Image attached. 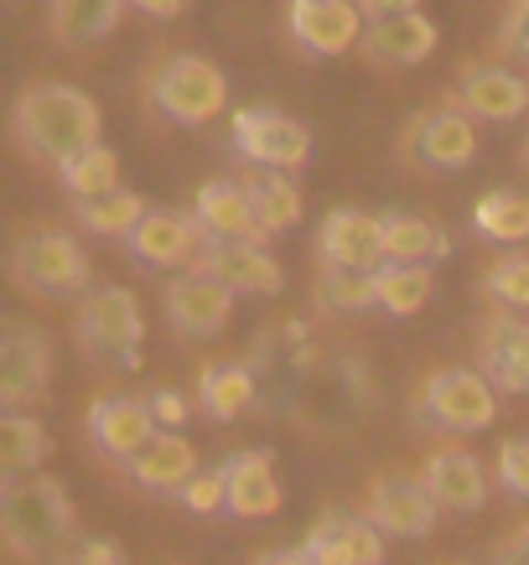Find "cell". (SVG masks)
<instances>
[{
  "instance_id": "cell-22",
  "label": "cell",
  "mask_w": 529,
  "mask_h": 565,
  "mask_svg": "<svg viewBox=\"0 0 529 565\" xmlns=\"http://www.w3.org/2000/svg\"><path fill=\"white\" fill-rule=\"evenodd\" d=\"M322 259L327 265H353V270H379L384 265V218L363 207H338L322 223Z\"/></svg>"
},
{
  "instance_id": "cell-24",
  "label": "cell",
  "mask_w": 529,
  "mask_h": 565,
  "mask_svg": "<svg viewBox=\"0 0 529 565\" xmlns=\"http://www.w3.org/2000/svg\"><path fill=\"white\" fill-rule=\"evenodd\" d=\"M223 472H229V514L234 519H271V514H281L286 493H281V478H275L271 451H234V457L223 462Z\"/></svg>"
},
{
  "instance_id": "cell-15",
  "label": "cell",
  "mask_w": 529,
  "mask_h": 565,
  "mask_svg": "<svg viewBox=\"0 0 529 565\" xmlns=\"http://www.w3.org/2000/svg\"><path fill=\"white\" fill-rule=\"evenodd\" d=\"M125 249L140 259V265H188L198 249H203V218L198 213H177V207H146V218L125 234Z\"/></svg>"
},
{
  "instance_id": "cell-25",
  "label": "cell",
  "mask_w": 529,
  "mask_h": 565,
  "mask_svg": "<svg viewBox=\"0 0 529 565\" xmlns=\"http://www.w3.org/2000/svg\"><path fill=\"white\" fill-rule=\"evenodd\" d=\"M457 104L473 120H519L529 109V84L509 68H467L457 88Z\"/></svg>"
},
{
  "instance_id": "cell-39",
  "label": "cell",
  "mask_w": 529,
  "mask_h": 565,
  "mask_svg": "<svg viewBox=\"0 0 529 565\" xmlns=\"http://www.w3.org/2000/svg\"><path fill=\"white\" fill-rule=\"evenodd\" d=\"M177 498L188 503L192 514H219V509H229V472H223V467H213V472H198V478H192Z\"/></svg>"
},
{
  "instance_id": "cell-29",
  "label": "cell",
  "mask_w": 529,
  "mask_h": 565,
  "mask_svg": "<svg viewBox=\"0 0 529 565\" xmlns=\"http://www.w3.org/2000/svg\"><path fill=\"white\" fill-rule=\"evenodd\" d=\"M379 218H384V255L400 265H436L452 249L442 223H431L426 213H379Z\"/></svg>"
},
{
  "instance_id": "cell-47",
  "label": "cell",
  "mask_w": 529,
  "mask_h": 565,
  "mask_svg": "<svg viewBox=\"0 0 529 565\" xmlns=\"http://www.w3.org/2000/svg\"><path fill=\"white\" fill-rule=\"evenodd\" d=\"M525 161H529V146H525Z\"/></svg>"
},
{
  "instance_id": "cell-30",
  "label": "cell",
  "mask_w": 529,
  "mask_h": 565,
  "mask_svg": "<svg viewBox=\"0 0 529 565\" xmlns=\"http://www.w3.org/2000/svg\"><path fill=\"white\" fill-rule=\"evenodd\" d=\"M73 218L84 223L88 234H104V239H125L140 218H146V203L136 192L125 188H109V192H94V198H73Z\"/></svg>"
},
{
  "instance_id": "cell-1",
  "label": "cell",
  "mask_w": 529,
  "mask_h": 565,
  "mask_svg": "<svg viewBox=\"0 0 529 565\" xmlns=\"http://www.w3.org/2000/svg\"><path fill=\"white\" fill-rule=\"evenodd\" d=\"M0 534L21 561H68L78 540L68 488L47 472H0Z\"/></svg>"
},
{
  "instance_id": "cell-40",
  "label": "cell",
  "mask_w": 529,
  "mask_h": 565,
  "mask_svg": "<svg viewBox=\"0 0 529 565\" xmlns=\"http://www.w3.org/2000/svg\"><path fill=\"white\" fill-rule=\"evenodd\" d=\"M63 565H125V550L115 540H104V534H78Z\"/></svg>"
},
{
  "instance_id": "cell-41",
  "label": "cell",
  "mask_w": 529,
  "mask_h": 565,
  "mask_svg": "<svg viewBox=\"0 0 529 565\" xmlns=\"http://www.w3.org/2000/svg\"><path fill=\"white\" fill-rule=\"evenodd\" d=\"M498 42H504L514 57H525L529 63V0H514V11H509V21H504Z\"/></svg>"
},
{
  "instance_id": "cell-4",
  "label": "cell",
  "mask_w": 529,
  "mask_h": 565,
  "mask_svg": "<svg viewBox=\"0 0 529 565\" xmlns=\"http://www.w3.org/2000/svg\"><path fill=\"white\" fill-rule=\"evenodd\" d=\"M374 411V374L359 359H317L311 363L301 399H296V420L317 430L353 426L359 415Z\"/></svg>"
},
{
  "instance_id": "cell-3",
  "label": "cell",
  "mask_w": 529,
  "mask_h": 565,
  "mask_svg": "<svg viewBox=\"0 0 529 565\" xmlns=\"http://www.w3.org/2000/svg\"><path fill=\"white\" fill-rule=\"evenodd\" d=\"M73 332L84 353L109 374H136L140 369V348H146V317L140 301L125 286H99V291L78 296L73 311Z\"/></svg>"
},
{
  "instance_id": "cell-8",
  "label": "cell",
  "mask_w": 529,
  "mask_h": 565,
  "mask_svg": "<svg viewBox=\"0 0 529 565\" xmlns=\"http://www.w3.org/2000/svg\"><path fill=\"white\" fill-rule=\"evenodd\" d=\"M223 99H229V78L208 57L177 52L151 73V104L171 125H208L223 109Z\"/></svg>"
},
{
  "instance_id": "cell-46",
  "label": "cell",
  "mask_w": 529,
  "mask_h": 565,
  "mask_svg": "<svg viewBox=\"0 0 529 565\" xmlns=\"http://www.w3.org/2000/svg\"><path fill=\"white\" fill-rule=\"evenodd\" d=\"M363 17H390V11H415L421 0H359Z\"/></svg>"
},
{
  "instance_id": "cell-44",
  "label": "cell",
  "mask_w": 529,
  "mask_h": 565,
  "mask_svg": "<svg viewBox=\"0 0 529 565\" xmlns=\"http://www.w3.org/2000/svg\"><path fill=\"white\" fill-rule=\"evenodd\" d=\"M494 565H529V524H525V530H519V534H514L509 545H498Z\"/></svg>"
},
{
  "instance_id": "cell-31",
  "label": "cell",
  "mask_w": 529,
  "mask_h": 565,
  "mask_svg": "<svg viewBox=\"0 0 529 565\" xmlns=\"http://www.w3.org/2000/svg\"><path fill=\"white\" fill-rule=\"evenodd\" d=\"M374 296L390 317H415L431 301V265H379L374 270Z\"/></svg>"
},
{
  "instance_id": "cell-12",
  "label": "cell",
  "mask_w": 529,
  "mask_h": 565,
  "mask_svg": "<svg viewBox=\"0 0 529 565\" xmlns=\"http://www.w3.org/2000/svg\"><path fill=\"white\" fill-rule=\"evenodd\" d=\"M446 509L436 503V493L426 488V478H410V472H379L369 482V519L394 540H421L436 530V519Z\"/></svg>"
},
{
  "instance_id": "cell-2",
  "label": "cell",
  "mask_w": 529,
  "mask_h": 565,
  "mask_svg": "<svg viewBox=\"0 0 529 565\" xmlns=\"http://www.w3.org/2000/svg\"><path fill=\"white\" fill-rule=\"evenodd\" d=\"M17 140L32 161L63 167L78 151L99 146V104L73 84H32L17 99Z\"/></svg>"
},
{
  "instance_id": "cell-26",
  "label": "cell",
  "mask_w": 529,
  "mask_h": 565,
  "mask_svg": "<svg viewBox=\"0 0 529 565\" xmlns=\"http://www.w3.org/2000/svg\"><path fill=\"white\" fill-rule=\"evenodd\" d=\"M192 213L203 218V234H213V239H265L255 218V198L240 182H208Z\"/></svg>"
},
{
  "instance_id": "cell-35",
  "label": "cell",
  "mask_w": 529,
  "mask_h": 565,
  "mask_svg": "<svg viewBox=\"0 0 529 565\" xmlns=\"http://www.w3.org/2000/svg\"><path fill=\"white\" fill-rule=\"evenodd\" d=\"M57 177H63V188H68L73 198H94V192L120 188V156L109 151V146H88V151H78L73 161H63Z\"/></svg>"
},
{
  "instance_id": "cell-7",
  "label": "cell",
  "mask_w": 529,
  "mask_h": 565,
  "mask_svg": "<svg viewBox=\"0 0 529 565\" xmlns=\"http://www.w3.org/2000/svg\"><path fill=\"white\" fill-rule=\"evenodd\" d=\"M311 363H317V348H311L307 327L301 322L271 327L255 343V353H250V369L260 379V411L296 415V399H301V384H307Z\"/></svg>"
},
{
  "instance_id": "cell-36",
  "label": "cell",
  "mask_w": 529,
  "mask_h": 565,
  "mask_svg": "<svg viewBox=\"0 0 529 565\" xmlns=\"http://www.w3.org/2000/svg\"><path fill=\"white\" fill-rule=\"evenodd\" d=\"M317 301H322L327 311H369V307H379L374 270H353V265H322Z\"/></svg>"
},
{
  "instance_id": "cell-6",
  "label": "cell",
  "mask_w": 529,
  "mask_h": 565,
  "mask_svg": "<svg viewBox=\"0 0 529 565\" xmlns=\"http://www.w3.org/2000/svg\"><path fill=\"white\" fill-rule=\"evenodd\" d=\"M415 415L436 430H488L498 415V384L483 369H436L415 394Z\"/></svg>"
},
{
  "instance_id": "cell-38",
  "label": "cell",
  "mask_w": 529,
  "mask_h": 565,
  "mask_svg": "<svg viewBox=\"0 0 529 565\" xmlns=\"http://www.w3.org/2000/svg\"><path fill=\"white\" fill-rule=\"evenodd\" d=\"M498 482L509 498H525L529 503V436H509L498 446Z\"/></svg>"
},
{
  "instance_id": "cell-16",
  "label": "cell",
  "mask_w": 529,
  "mask_h": 565,
  "mask_svg": "<svg viewBox=\"0 0 529 565\" xmlns=\"http://www.w3.org/2000/svg\"><path fill=\"white\" fill-rule=\"evenodd\" d=\"M410 151L421 156L436 172H457L478 156V130H473V115L462 104H436L426 115H415L410 125Z\"/></svg>"
},
{
  "instance_id": "cell-14",
  "label": "cell",
  "mask_w": 529,
  "mask_h": 565,
  "mask_svg": "<svg viewBox=\"0 0 529 565\" xmlns=\"http://www.w3.org/2000/svg\"><path fill=\"white\" fill-rule=\"evenodd\" d=\"M88 441H94V451H104L109 462H130L140 446L151 441L156 430H161V420L151 415V405H146V394H104V399H94L88 405Z\"/></svg>"
},
{
  "instance_id": "cell-13",
  "label": "cell",
  "mask_w": 529,
  "mask_h": 565,
  "mask_svg": "<svg viewBox=\"0 0 529 565\" xmlns=\"http://www.w3.org/2000/svg\"><path fill=\"white\" fill-rule=\"evenodd\" d=\"M234 317V291L223 286L213 270H182L171 275L167 286V322L182 332V338H219Z\"/></svg>"
},
{
  "instance_id": "cell-37",
  "label": "cell",
  "mask_w": 529,
  "mask_h": 565,
  "mask_svg": "<svg viewBox=\"0 0 529 565\" xmlns=\"http://www.w3.org/2000/svg\"><path fill=\"white\" fill-rule=\"evenodd\" d=\"M483 286H488L498 307L529 311V255H504L494 270L483 275Z\"/></svg>"
},
{
  "instance_id": "cell-17",
  "label": "cell",
  "mask_w": 529,
  "mask_h": 565,
  "mask_svg": "<svg viewBox=\"0 0 529 565\" xmlns=\"http://www.w3.org/2000/svg\"><path fill=\"white\" fill-rule=\"evenodd\" d=\"M478 369L498 394H529V322L519 311H494L478 332Z\"/></svg>"
},
{
  "instance_id": "cell-43",
  "label": "cell",
  "mask_w": 529,
  "mask_h": 565,
  "mask_svg": "<svg viewBox=\"0 0 529 565\" xmlns=\"http://www.w3.org/2000/svg\"><path fill=\"white\" fill-rule=\"evenodd\" d=\"M255 565H322V561L307 545H281V550H265Z\"/></svg>"
},
{
  "instance_id": "cell-9",
  "label": "cell",
  "mask_w": 529,
  "mask_h": 565,
  "mask_svg": "<svg viewBox=\"0 0 529 565\" xmlns=\"http://www.w3.org/2000/svg\"><path fill=\"white\" fill-rule=\"evenodd\" d=\"M52 379V343L47 332L27 317H11L0 332V405L6 411H27L47 394Z\"/></svg>"
},
{
  "instance_id": "cell-10",
  "label": "cell",
  "mask_w": 529,
  "mask_h": 565,
  "mask_svg": "<svg viewBox=\"0 0 529 565\" xmlns=\"http://www.w3.org/2000/svg\"><path fill=\"white\" fill-rule=\"evenodd\" d=\"M234 151L271 172H296L311 156V130L281 109H240L234 115Z\"/></svg>"
},
{
  "instance_id": "cell-20",
  "label": "cell",
  "mask_w": 529,
  "mask_h": 565,
  "mask_svg": "<svg viewBox=\"0 0 529 565\" xmlns=\"http://www.w3.org/2000/svg\"><path fill=\"white\" fill-rule=\"evenodd\" d=\"M421 478H426V488L436 493V503L446 514H478L488 503V472H483V462L473 451H457V446L431 451Z\"/></svg>"
},
{
  "instance_id": "cell-42",
  "label": "cell",
  "mask_w": 529,
  "mask_h": 565,
  "mask_svg": "<svg viewBox=\"0 0 529 565\" xmlns=\"http://www.w3.org/2000/svg\"><path fill=\"white\" fill-rule=\"evenodd\" d=\"M146 405H151V415L161 420V426H171V430L188 420V399H182L177 390H151L146 394Z\"/></svg>"
},
{
  "instance_id": "cell-28",
  "label": "cell",
  "mask_w": 529,
  "mask_h": 565,
  "mask_svg": "<svg viewBox=\"0 0 529 565\" xmlns=\"http://www.w3.org/2000/svg\"><path fill=\"white\" fill-rule=\"evenodd\" d=\"M130 0H52V36L63 47H94L120 26V11Z\"/></svg>"
},
{
  "instance_id": "cell-45",
  "label": "cell",
  "mask_w": 529,
  "mask_h": 565,
  "mask_svg": "<svg viewBox=\"0 0 529 565\" xmlns=\"http://www.w3.org/2000/svg\"><path fill=\"white\" fill-rule=\"evenodd\" d=\"M136 11H146V17H156V21H171V17H182V6L188 0H130Z\"/></svg>"
},
{
  "instance_id": "cell-34",
  "label": "cell",
  "mask_w": 529,
  "mask_h": 565,
  "mask_svg": "<svg viewBox=\"0 0 529 565\" xmlns=\"http://www.w3.org/2000/svg\"><path fill=\"white\" fill-rule=\"evenodd\" d=\"M250 198H255V218H260V234H265V239H271V234H286V228L301 223V198H296V188H290L286 172L260 177L255 188H250Z\"/></svg>"
},
{
  "instance_id": "cell-48",
  "label": "cell",
  "mask_w": 529,
  "mask_h": 565,
  "mask_svg": "<svg viewBox=\"0 0 529 565\" xmlns=\"http://www.w3.org/2000/svg\"><path fill=\"white\" fill-rule=\"evenodd\" d=\"M457 565H462V561H457Z\"/></svg>"
},
{
  "instance_id": "cell-19",
  "label": "cell",
  "mask_w": 529,
  "mask_h": 565,
  "mask_svg": "<svg viewBox=\"0 0 529 565\" xmlns=\"http://www.w3.org/2000/svg\"><path fill=\"white\" fill-rule=\"evenodd\" d=\"M436 42H442V32H436L431 17H421V6L415 11H390V17H369V32H363L369 57L394 63V68L426 63L431 52H436Z\"/></svg>"
},
{
  "instance_id": "cell-23",
  "label": "cell",
  "mask_w": 529,
  "mask_h": 565,
  "mask_svg": "<svg viewBox=\"0 0 529 565\" xmlns=\"http://www.w3.org/2000/svg\"><path fill=\"white\" fill-rule=\"evenodd\" d=\"M130 478H136L146 493L177 498L192 478H198V451H192L188 436H177V430L167 426V430H156L151 441L130 457Z\"/></svg>"
},
{
  "instance_id": "cell-5",
  "label": "cell",
  "mask_w": 529,
  "mask_h": 565,
  "mask_svg": "<svg viewBox=\"0 0 529 565\" xmlns=\"http://www.w3.org/2000/svg\"><path fill=\"white\" fill-rule=\"evenodd\" d=\"M11 280L27 296H84L88 255L57 228H32L11 244Z\"/></svg>"
},
{
  "instance_id": "cell-32",
  "label": "cell",
  "mask_w": 529,
  "mask_h": 565,
  "mask_svg": "<svg viewBox=\"0 0 529 565\" xmlns=\"http://www.w3.org/2000/svg\"><path fill=\"white\" fill-rule=\"evenodd\" d=\"M473 228L488 244H525L529 239V198L525 192H488L473 207Z\"/></svg>"
},
{
  "instance_id": "cell-27",
  "label": "cell",
  "mask_w": 529,
  "mask_h": 565,
  "mask_svg": "<svg viewBox=\"0 0 529 565\" xmlns=\"http://www.w3.org/2000/svg\"><path fill=\"white\" fill-rule=\"evenodd\" d=\"M198 405L208 420H240L250 405H260V379L250 363H213L198 379Z\"/></svg>"
},
{
  "instance_id": "cell-11",
  "label": "cell",
  "mask_w": 529,
  "mask_h": 565,
  "mask_svg": "<svg viewBox=\"0 0 529 565\" xmlns=\"http://www.w3.org/2000/svg\"><path fill=\"white\" fill-rule=\"evenodd\" d=\"M192 265L213 270L234 296H281V286H286L281 259L260 239H213V234H203V249L192 255Z\"/></svg>"
},
{
  "instance_id": "cell-33",
  "label": "cell",
  "mask_w": 529,
  "mask_h": 565,
  "mask_svg": "<svg viewBox=\"0 0 529 565\" xmlns=\"http://www.w3.org/2000/svg\"><path fill=\"white\" fill-rule=\"evenodd\" d=\"M47 457V430L42 420H32L27 411H6L0 415V467L6 472H32Z\"/></svg>"
},
{
  "instance_id": "cell-21",
  "label": "cell",
  "mask_w": 529,
  "mask_h": 565,
  "mask_svg": "<svg viewBox=\"0 0 529 565\" xmlns=\"http://www.w3.org/2000/svg\"><path fill=\"white\" fill-rule=\"evenodd\" d=\"M307 550L322 565H384V530L359 514H322L307 534Z\"/></svg>"
},
{
  "instance_id": "cell-18",
  "label": "cell",
  "mask_w": 529,
  "mask_h": 565,
  "mask_svg": "<svg viewBox=\"0 0 529 565\" xmlns=\"http://www.w3.org/2000/svg\"><path fill=\"white\" fill-rule=\"evenodd\" d=\"M290 36L317 57H338L363 42V6L353 0H290Z\"/></svg>"
}]
</instances>
